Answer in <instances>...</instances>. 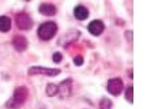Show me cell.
I'll use <instances>...</instances> for the list:
<instances>
[{"mask_svg":"<svg viewBox=\"0 0 152 109\" xmlns=\"http://www.w3.org/2000/svg\"><path fill=\"white\" fill-rule=\"evenodd\" d=\"M28 98V88L26 86H18L14 90L11 97L5 103L6 109H20Z\"/></svg>","mask_w":152,"mask_h":109,"instance_id":"obj_1","label":"cell"},{"mask_svg":"<svg viewBox=\"0 0 152 109\" xmlns=\"http://www.w3.org/2000/svg\"><path fill=\"white\" fill-rule=\"evenodd\" d=\"M57 31L58 26L55 21H46L41 23L37 28V37L43 42H48L57 34Z\"/></svg>","mask_w":152,"mask_h":109,"instance_id":"obj_2","label":"cell"},{"mask_svg":"<svg viewBox=\"0 0 152 109\" xmlns=\"http://www.w3.org/2000/svg\"><path fill=\"white\" fill-rule=\"evenodd\" d=\"M15 23H16L18 28L21 31H30L34 26V21L31 19V16L25 11L16 14V16H15Z\"/></svg>","mask_w":152,"mask_h":109,"instance_id":"obj_3","label":"cell"},{"mask_svg":"<svg viewBox=\"0 0 152 109\" xmlns=\"http://www.w3.org/2000/svg\"><path fill=\"white\" fill-rule=\"evenodd\" d=\"M61 74L59 69H53V67H46V66H31L27 70L28 76H35V75H45L50 77H55Z\"/></svg>","mask_w":152,"mask_h":109,"instance_id":"obj_4","label":"cell"},{"mask_svg":"<svg viewBox=\"0 0 152 109\" xmlns=\"http://www.w3.org/2000/svg\"><path fill=\"white\" fill-rule=\"evenodd\" d=\"M125 86H124V81L120 77H113L109 79L106 82V91H108L111 96H119L123 93Z\"/></svg>","mask_w":152,"mask_h":109,"instance_id":"obj_5","label":"cell"},{"mask_svg":"<svg viewBox=\"0 0 152 109\" xmlns=\"http://www.w3.org/2000/svg\"><path fill=\"white\" fill-rule=\"evenodd\" d=\"M73 79L68 77V79L63 80L58 85V97L61 99H66L72 96V90H73Z\"/></svg>","mask_w":152,"mask_h":109,"instance_id":"obj_6","label":"cell"},{"mask_svg":"<svg viewBox=\"0 0 152 109\" xmlns=\"http://www.w3.org/2000/svg\"><path fill=\"white\" fill-rule=\"evenodd\" d=\"M79 37H80V31H78V29H69L66 34H63L62 37L59 38L58 44L62 45L63 48H67V47L71 43H74L75 41H77Z\"/></svg>","mask_w":152,"mask_h":109,"instance_id":"obj_7","label":"cell"},{"mask_svg":"<svg viewBox=\"0 0 152 109\" xmlns=\"http://www.w3.org/2000/svg\"><path fill=\"white\" fill-rule=\"evenodd\" d=\"M11 43H12L14 49L16 50L18 53H24L28 48V41H27V38L25 36H22V34H15L12 37Z\"/></svg>","mask_w":152,"mask_h":109,"instance_id":"obj_8","label":"cell"},{"mask_svg":"<svg viewBox=\"0 0 152 109\" xmlns=\"http://www.w3.org/2000/svg\"><path fill=\"white\" fill-rule=\"evenodd\" d=\"M87 28H88V32L92 36L98 37V36L103 34V32L105 31V25L102 20H93V21L89 22Z\"/></svg>","mask_w":152,"mask_h":109,"instance_id":"obj_9","label":"cell"},{"mask_svg":"<svg viewBox=\"0 0 152 109\" xmlns=\"http://www.w3.org/2000/svg\"><path fill=\"white\" fill-rule=\"evenodd\" d=\"M39 12L41 15H43V16L51 17V16H55L57 14V7H56V5L50 4V3H42L39 6Z\"/></svg>","mask_w":152,"mask_h":109,"instance_id":"obj_10","label":"cell"},{"mask_svg":"<svg viewBox=\"0 0 152 109\" xmlns=\"http://www.w3.org/2000/svg\"><path fill=\"white\" fill-rule=\"evenodd\" d=\"M73 16L78 21H84L89 17V10L84 5H77L73 9Z\"/></svg>","mask_w":152,"mask_h":109,"instance_id":"obj_11","label":"cell"},{"mask_svg":"<svg viewBox=\"0 0 152 109\" xmlns=\"http://www.w3.org/2000/svg\"><path fill=\"white\" fill-rule=\"evenodd\" d=\"M11 29V19L6 15H1L0 16V32L6 33Z\"/></svg>","mask_w":152,"mask_h":109,"instance_id":"obj_12","label":"cell"},{"mask_svg":"<svg viewBox=\"0 0 152 109\" xmlns=\"http://www.w3.org/2000/svg\"><path fill=\"white\" fill-rule=\"evenodd\" d=\"M46 95L48 97H55L58 95V85L56 83H48L46 86Z\"/></svg>","mask_w":152,"mask_h":109,"instance_id":"obj_13","label":"cell"},{"mask_svg":"<svg viewBox=\"0 0 152 109\" xmlns=\"http://www.w3.org/2000/svg\"><path fill=\"white\" fill-rule=\"evenodd\" d=\"M125 91V99L127 100L129 103H134V87H132V85H129V86L126 87Z\"/></svg>","mask_w":152,"mask_h":109,"instance_id":"obj_14","label":"cell"},{"mask_svg":"<svg viewBox=\"0 0 152 109\" xmlns=\"http://www.w3.org/2000/svg\"><path fill=\"white\" fill-rule=\"evenodd\" d=\"M113 107V102L111 99H109L108 97H103L99 102V109H111Z\"/></svg>","mask_w":152,"mask_h":109,"instance_id":"obj_15","label":"cell"},{"mask_svg":"<svg viewBox=\"0 0 152 109\" xmlns=\"http://www.w3.org/2000/svg\"><path fill=\"white\" fill-rule=\"evenodd\" d=\"M62 60H63V55H62V53L56 52V53H53V54H52V61H53L55 64H59Z\"/></svg>","mask_w":152,"mask_h":109,"instance_id":"obj_16","label":"cell"},{"mask_svg":"<svg viewBox=\"0 0 152 109\" xmlns=\"http://www.w3.org/2000/svg\"><path fill=\"white\" fill-rule=\"evenodd\" d=\"M73 64L75 66H82L84 64V58H83V55H75L73 58Z\"/></svg>","mask_w":152,"mask_h":109,"instance_id":"obj_17","label":"cell"},{"mask_svg":"<svg viewBox=\"0 0 152 109\" xmlns=\"http://www.w3.org/2000/svg\"><path fill=\"white\" fill-rule=\"evenodd\" d=\"M125 38H126V39H127V42H132V31H130V29H129V31H126V32H125Z\"/></svg>","mask_w":152,"mask_h":109,"instance_id":"obj_18","label":"cell"},{"mask_svg":"<svg viewBox=\"0 0 152 109\" xmlns=\"http://www.w3.org/2000/svg\"><path fill=\"white\" fill-rule=\"evenodd\" d=\"M129 76H130V79H132V72H131V70L129 71Z\"/></svg>","mask_w":152,"mask_h":109,"instance_id":"obj_19","label":"cell"},{"mask_svg":"<svg viewBox=\"0 0 152 109\" xmlns=\"http://www.w3.org/2000/svg\"><path fill=\"white\" fill-rule=\"evenodd\" d=\"M42 109H45V108H42Z\"/></svg>","mask_w":152,"mask_h":109,"instance_id":"obj_20","label":"cell"}]
</instances>
